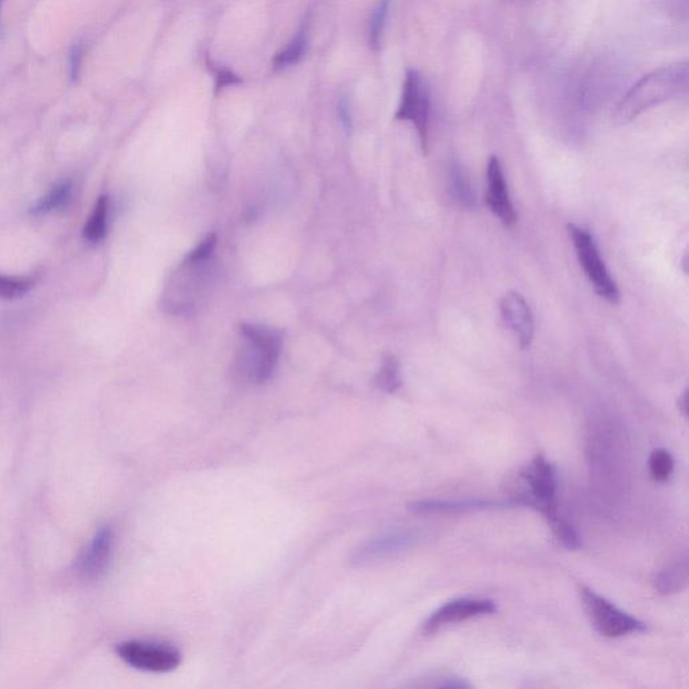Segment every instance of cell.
I'll return each instance as SVG.
<instances>
[{
  "instance_id": "25",
  "label": "cell",
  "mask_w": 689,
  "mask_h": 689,
  "mask_svg": "<svg viewBox=\"0 0 689 689\" xmlns=\"http://www.w3.org/2000/svg\"><path fill=\"white\" fill-rule=\"evenodd\" d=\"M84 54L83 45H75L70 49L69 70L70 79H72V81H77V79H79L81 68H83Z\"/></svg>"
},
{
  "instance_id": "17",
  "label": "cell",
  "mask_w": 689,
  "mask_h": 689,
  "mask_svg": "<svg viewBox=\"0 0 689 689\" xmlns=\"http://www.w3.org/2000/svg\"><path fill=\"white\" fill-rule=\"evenodd\" d=\"M73 185L70 181H62L53 186L44 197L33 206L34 214H48L66 208L72 200Z\"/></svg>"
},
{
  "instance_id": "5",
  "label": "cell",
  "mask_w": 689,
  "mask_h": 689,
  "mask_svg": "<svg viewBox=\"0 0 689 689\" xmlns=\"http://www.w3.org/2000/svg\"><path fill=\"white\" fill-rule=\"evenodd\" d=\"M568 232H570L580 266L585 271L595 293L611 305H618L621 298L620 290H618L617 283L611 278L610 272L601 258L594 237L587 229L575 224L568 225Z\"/></svg>"
},
{
  "instance_id": "6",
  "label": "cell",
  "mask_w": 689,
  "mask_h": 689,
  "mask_svg": "<svg viewBox=\"0 0 689 689\" xmlns=\"http://www.w3.org/2000/svg\"><path fill=\"white\" fill-rule=\"evenodd\" d=\"M580 598L585 607L591 625L601 636L606 638H620L646 630L644 622L618 609L606 598L595 593L587 586L580 587Z\"/></svg>"
},
{
  "instance_id": "11",
  "label": "cell",
  "mask_w": 689,
  "mask_h": 689,
  "mask_svg": "<svg viewBox=\"0 0 689 689\" xmlns=\"http://www.w3.org/2000/svg\"><path fill=\"white\" fill-rule=\"evenodd\" d=\"M488 189H486L485 201L490 212L505 225L513 228L517 223V213L509 196L508 184L505 181L504 171L500 159L492 155L488 162Z\"/></svg>"
},
{
  "instance_id": "15",
  "label": "cell",
  "mask_w": 689,
  "mask_h": 689,
  "mask_svg": "<svg viewBox=\"0 0 689 689\" xmlns=\"http://www.w3.org/2000/svg\"><path fill=\"white\" fill-rule=\"evenodd\" d=\"M688 558L679 560L661 571L655 579V589L663 595L680 593L688 585Z\"/></svg>"
},
{
  "instance_id": "20",
  "label": "cell",
  "mask_w": 689,
  "mask_h": 689,
  "mask_svg": "<svg viewBox=\"0 0 689 689\" xmlns=\"http://www.w3.org/2000/svg\"><path fill=\"white\" fill-rule=\"evenodd\" d=\"M673 469H675V461H673L672 454L665 449H656L652 451L649 457V471L650 477L656 482H665L672 476Z\"/></svg>"
},
{
  "instance_id": "19",
  "label": "cell",
  "mask_w": 689,
  "mask_h": 689,
  "mask_svg": "<svg viewBox=\"0 0 689 689\" xmlns=\"http://www.w3.org/2000/svg\"><path fill=\"white\" fill-rule=\"evenodd\" d=\"M377 388L387 393L396 392L402 387V377H400V365L396 357L387 356L384 358L379 373L376 376Z\"/></svg>"
},
{
  "instance_id": "3",
  "label": "cell",
  "mask_w": 689,
  "mask_h": 689,
  "mask_svg": "<svg viewBox=\"0 0 689 689\" xmlns=\"http://www.w3.org/2000/svg\"><path fill=\"white\" fill-rule=\"evenodd\" d=\"M241 337L243 348L237 360L241 375L251 383H266L278 365L282 333L268 326L245 323L241 326Z\"/></svg>"
},
{
  "instance_id": "13",
  "label": "cell",
  "mask_w": 689,
  "mask_h": 689,
  "mask_svg": "<svg viewBox=\"0 0 689 689\" xmlns=\"http://www.w3.org/2000/svg\"><path fill=\"white\" fill-rule=\"evenodd\" d=\"M501 314L508 328L515 334L521 349H528L535 336V322L523 295L516 291L506 294L501 301Z\"/></svg>"
},
{
  "instance_id": "2",
  "label": "cell",
  "mask_w": 689,
  "mask_h": 689,
  "mask_svg": "<svg viewBox=\"0 0 689 689\" xmlns=\"http://www.w3.org/2000/svg\"><path fill=\"white\" fill-rule=\"evenodd\" d=\"M511 493L509 501L513 506L521 505L535 509L546 520L559 515L556 500L558 477L555 466L543 454H537L519 471Z\"/></svg>"
},
{
  "instance_id": "26",
  "label": "cell",
  "mask_w": 689,
  "mask_h": 689,
  "mask_svg": "<svg viewBox=\"0 0 689 689\" xmlns=\"http://www.w3.org/2000/svg\"><path fill=\"white\" fill-rule=\"evenodd\" d=\"M239 77L232 73L231 70L220 69L217 73V89H224L229 87V85H235L240 83Z\"/></svg>"
},
{
  "instance_id": "8",
  "label": "cell",
  "mask_w": 689,
  "mask_h": 689,
  "mask_svg": "<svg viewBox=\"0 0 689 689\" xmlns=\"http://www.w3.org/2000/svg\"><path fill=\"white\" fill-rule=\"evenodd\" d=\"M431 99L426 81L416 70H408L403 85L402 101L396 119L414 124L418 131L424 153L428 147V124H430Z\"/></svg>"
},
{
  "instance_id": "21",
  "label": "cell",
  "mask_w": 689,
  "mask_h": 689,
  "mask_svg": "<svg viewBox=\"0 0 689 689\" xmlns=\"http://www.w3.org/2000/svg\"><path fill=\"white\" fill-rule=\"evenodd\" d=\"M389 5L391 0H379L375 10L372 11L371 21H369V42L373 49H379L385 23H387Z\"/></svg>"
},
{
  "instance_id": "7",
  "label": "cell",
  "mask_w": 689,
  "mask_h": 689,
  "mask_svg": "<svg viewBox=\"0 0 689 689\" xmlns=\"http://www.w3.org/2000/svg\"><path fill=\"white\" fill-rule=\"evenodd\" d=\"M116 652L124 663L143 672L169 673L182 663V653L161 642L126 641L118 646Z\"/></svg>"
},
{
  "instance_id": "4",
  "label": "cell",
  "mask_w": 689,
  "mask_h": 689,
  "mask_svg": "<svg viewBox=\"0 0 689 689\" xmlns=\"http://www.w3.org/2000/svg\"><path fill=\"white\" fill-rule=\"evenodd\" d=\"M212 258L188 255L166 286L163 307L174 314H189L209 287L213 276Z\"/></svg>"
},
{
  "instance_id": "12",
  "label": "cell",
  "mask_w": 689,
  "mask_h": 689,
  "mask_svg": "<svg viewBox=\"0 0 689 689\" xmlns=\"http://www.w3.org/2000/svg\"><path fill=\"white\" fill-rule=\"evenodd\" d=\"M112 548L114 532L110 527H103L77 560V572L85 579H100L110 567Z\"/></svg>"
},
{
  "instance_id": "16",
  "label": "cell",
  "mask_w": 689,
  "mask_h": 689,
  "mask_svg": "<svg viewBox=\"0 0 689 689\" xmlns=\"http://www.w3.org/2000/svg\"><path fill=\"white\" fill-rule=\"evenodd\" d=\"M111 201L108 196H101L96 201L95 208L85 224L84 239L91 244L100 243L107 236L108 221H110Z\"/></svg>"
},
{
  "instance_id": "24",
  "label": "cell",
  "mask_w": 689,
  "mask_h": 689,
  "mask_svg": "<svg viewBox=\"0 0 689 689\" xmlns=\"http://www.w3.org/2000/svg\"><path fill=\"white\" fill-rule=\"evenodd\" d=\"M660 5L665 13L671 17L680 19V21H687L688 0H660Z\"/></svg>"
},
{
  "instance_id": "28",
  "label": "cell",
  "mask_w": 689,
  "mask_h": 689,
  "mask_svg": "<svg viewBox=\"0 0 689 689\" xmlns=\"http://www.w3.org/2000/svg\"><path fill=\"white\" fill-rule=\"evenodd\" d=\"M6 0H0V23H2V10L3 6H5Z\"/></svg>"
},
{
  "instance_id": "23",
  "label": "cell",
  "mask_w": 689,
  "mask_h": 689,
  "mask_svg": "<svg viewBox=\"0 0 689 689\" xmlns=\"http://www.w3.org/2000/svg\"><path fill=\"white\" fill-rule=\"evenodd\" d=\"M34 280L30 278H15L0 274V299H15L26 295L33 287Z\"/></svg>"
},
{
  "instance_id": "22",
  "label": "cell",
  "mask_w": 689,
  "mask_h": 689,
  "mask_svg": "<svg viewBox=\"0 0 689 689\" xmlns=\"http://www.w3.org/2000/svg\"><path fill=\"white\" fill-rule=\"evenodd\" d=\"M547 521L548 524H550L552 533H554L556 540H558L564 548H567V550L571 551L579 550V536L571 524H568L567 521L559 515L551 517V519Z\"/></svg>"
},
{
  "instance_id": "10",
  "label": "cell",
  "mask_w": 689,
  "mask_h": 689,
  "mask_svg": "<svg viewBox=\"0 0 689 689\" xmlns=\"http://www.w3.org/2000/svg\"><path fill=\"white\" fill-rule=\"evenodd\" d=\"M497 611L496 603L486 598H458L445 603L427 618L423 624L424 634L437 633L445 626L459 624L471 618L484 617Z\"/></svg>"
},
{
  "instance_id": "27",
  "label": "cell",
  "mask_w": 689,
  "mask_h": 689,
  "mask_svg": "<svg viewBox=\"0 0 689 689\" xmlns=\"http://www.w3.org/2000/svg\"><path fill=\"white\" fill-rule=\"evenodd\" d=\"M687 397H688V391H684L683 395H681L679 397V402H677V404H679V410L681 411V414H683L684 416H687V407H688Z\"/></svg>"
},
{
  "instance_id": "14",
  "label": "cell",
  "mask_w": 689,
  "mask_h": 689,
  "mask_svg": "<svg viewBox=\"0 0 689 689\" xmlns=\"http://www.w3.org/2000/svg\"><path fill=\"white\" fill-rule=\"evenodd\" d=\"M511 501L490 500H419L410 502L408 509L418 515H450V513L489 511V509L509 508Z\"/></svg>"
},
{
  "instance_id": "9",
  "label": "cell",
  "mask_w": 689,
  "mask_h": 689,
  "mask_svg": "<svg viewBox=\"0 0 689 689\" xmlns=\"http://www.w3.org/2000/svg\"><path fill=\"white\" fill-rule=\"evenodd\" d=\"M422 540V533L414 529L395 528L380 533L361 544L353 552L350 562L353 566L364 567L403 554L418 546Z\"/></svg>"
},
{
  "instance_id": "1",
  "label": "cell",
  "mask_w": 689,
  "mask_h": 689,
  "mask_svg": "<svg viewBox=\"0 0 689 689\" xmlns=\"http://www.w3.org/2000/svg\"><path fill=\"white\" fill-rule=\"evenodd\" d=\"M688 89V64L687 62H677V64L663 66L642 77L629 92L622 97L615 110V122L625 124L632 122L637 116L644 114L645 111L663 104L665 101L677 99L685 95Z\"/></svg>"
},
{
  "instance_id": "18",
  "label": "cell",
  "mask_w": 689,
  "mask_h": 689,
  "mask_svg": "<svg viewBox=\"0 0 689 689\" xmlns=\"http://www.w3.org/2000/svg\"><path fill=\"white\" fill-rule=\"evenodd\" d=\"M306 48V31L301 30L295 35L294 40L287 45V48H284L282 52L274 58V69L282 70L288 68V66L298 64V62L302 60V57L305 56Z\"/></svg>"
}]
</instances>
